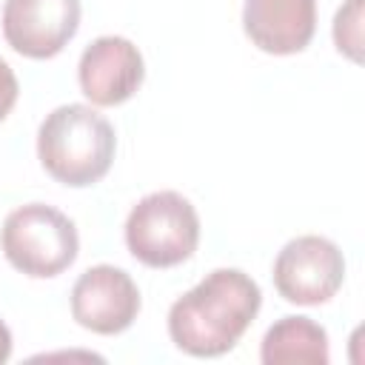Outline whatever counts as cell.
<instances>
[{
	"mask_svg": "<svg viewBox=\"0 0 365 365\" xmlns=\"http://www.w3.org/2000/svg\"><path fill=\"white\" fill-rule=\"evenodd\" d=\"M259 305L262 291L245 271L217 268L171 305L168 336L191 356H222L248 331Z\"/></svg>",
	"mask_w": 365,
	"mask_h": 365,
	"instance_id": "1",
	"label": "cell"
},
{
	"mask_svg": "<svg viewBox=\"0 0 365 365\" xmlns=\"http://www.w3.org/2000/svg\"><path fill=\"white\" fill-rule=\"evenodd\" d=\"M117 137L111 123L83 103L57 106L37 128V157L63 185L86 188L100 182L114 160Z\"/></svg>",
	"mask_w": 365,
	"mask_h": 365,
	"instance_id": "2",
	"label": "cell"
},
{
	"mask_svg": "<svg viewBox=\"0 0 365 365\" xmlns=\"http://www.w3.org/2000/svg\"><path fill=\"white\" fill-rule=\"evenodd\" d=\"M0 248L20 274L48 279L63 274L77 259L80 237L63 211L43 202H29L3 220Z\"/></svg>",
	"mask_w": 365,
	"mask_h": 365,
	"instance_id": "3",
	"label": "cell"
},
{
	"mask_svg": "<svg viewBox=\"0 0 365 365\" xmlns=\"http://www.w3.org/2000/svg\"><path fill=\"white\" fill-rule=\"evenodd\" d=\"M200 242V217L180 191L145 194L125 220V245L148 268L185 262Z\"/></svg>",
	"mask_w": 365,
	"mask_h": 365,
	"instance_id": "4",
	"label": "cell"
},
{
	"mask_svg": "<svg viewBox=\"0 0 365 365\" xmlns=\"http://www.w3.org/2000/svg\"><path fill=\"white\" fill-rule=\"evenodd\" d=\"M345 279V257L336 242L305 234L282 245L274 259V288L285 302L319 305L328 302Z\"/></svg>",
	"mask_w": 365,
	"mask_h": 365,
	"instance_id": "5",
	"label": "cell"
},
{
	"mask_svg": "<svg viewBox=\"0 0 365 365\" xmlns=\"http://www.w3.org/2000/svg\"><path fill=\"white\" fill-rule=\"evenodd\" d=\"M80 29V0H6L3 37L31 60L60 54Z\"/></svg>",
	"mask_w": 365,
	"mask_h": 365,
	"instance_id": "6",
	"label": "cell"
},
{
	"mask_svg": "<svg viewBox=\"0 0 365 365\" xmlns=\"http://www.w3.org/2000/svg\"><path fill=\"white\" fill-rule=\"evenodd\" d=\"M140 288L128 271L94 265L83 271L71 288V317L77 325L111 336L123 334L140 314Z\"/></svg>",
	"mask_w": 365,
	"mask_h": 365,
	"instance_id": "7",
	"label": "cell"
},
{
	"mask_svg": "<svg viewBox=\"0 0 365 365\" xmlns=\"http://www.w3.org/2000/svg\"><path fill=\"white\" fill-rule=\"evenodd\" d=\"M143 77H145V63L140 48L120 34L97 37L91 46H86L77 66L80 88L94 106L125 103L143 86Z\"/></svg>",
	"mask_w": 365,
	"mask_h": 365,
	"instance_id": "8",
	"label": "cell"
},
{
	"mask_svg": "<svg viewBox=\"0 0 365 365\" xmlns=\"http://www.w3.org/2000/svg\"><path fill=\"white\" fill-rule=\"evenodd\" d=\"M242 29L265 54H297L317 31V0H245Z\"/></svg>",
	"mask_w": 365,
	"mask_h": 365,
	"instance_id": "9",
	"label": "cell"
},
{
	"mask_svg": "<svg viewBox=\"0 0 365 365\" xmlns=\"http://www.w3.org/2000/svg\"><path fill=\"white\" fill-rule=\"evenodd\" d=\"M265 365H328V334L311 317H282L259 345Z\"/></svg>",
	"mask_w": 365,
	"mask_h": 365,
	"instance_id": "10",
	"label": "cell"
},
{
	"mask_svg": "<svg viewBox=\"0 0 365 365\" xmlns=\"http://www.w3.org/2000/svg\"><path fill=\"white\" fill-rule=\"evenodd\" d=\"M334 43L354 63L362 60V0H348L334 17Z\"/></svg>",
	"mask_w": 365,
	"mask_h": 365,
	"instance_id": "11",
	"label": "cell"
},
{
	"mask_svg": "<svg viewBox=\"0 0 365 365\" xmlns=\"http://www.w3.org/2000/svg\"><path fill=\"white\" fill-rule=\"evenodd\" d=\"M17 94H20L17 77H14L11 66L0 57V123L11 114V108H14V103H17Z\"/></svg>",
	"mask_w": 365,
	"mask_h": 365,
	"instance_id": "12",
	"label": "cell"
},
{
	"mask_svg": "<svg viewBox=\"0 0 365 365\" xmlns=\"http://www.w3.org/2000/svg\"><path fill=\"white\" fill-rule=\"evenodd\" d=\"M11 356V331L9 325L0 319V362H6Z\"/></svg>",
	"mask_w": 365,
	"mask_h": 365,
	"instance_id": "13",
	"label": "cell"
}]
</instances>
